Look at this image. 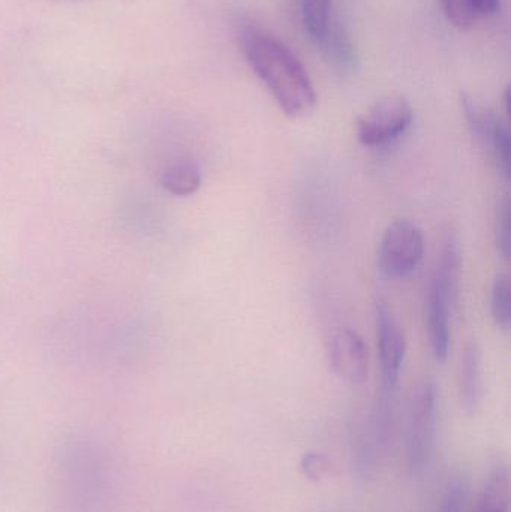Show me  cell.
I'll list each match as a JSON object with an SVG mask.
<instances>
[{"label": "cell", "mask_w": 511, "mask_h": 512, "mask_svg": "<svg viewBox=\"0 0 511 512\" xmlns=\"http://www.w3.org/2000/svg\"><path fill=\"white\" fill-rule=\"evenodd\" d=\"M54 489L60 512H114L119 504L116 457L90 435H69L54 451Z\"/></svg>", "instance_id": "cell-1"}, {"label": "cell", "mask_w": 511, "mask_h": 512, "mask_svg": "<svg viewBox=\"0 0 511 512\" xmlns=\"http://www.w3.org/2000/svg\"><path fill=\"white\" fill-rule=\"evenodd\" d=\"M470 498V484L465 478H450L444 489L438 512H464Z\"/></svg>", "instance_id": "cell-16"}, {"label": "cell", "mask_w": 511, "mask_h": 512, "mask_svg": "<svg viewBox=\"0 0 511 512\" xmlns=\"http://www.w3.org/2000/svg\"><path fill=\"white\" fill-rule=\"evenodd\" d=\"M425 237L410 221H395L384 231L378 249V264L386 276L402 279L410 276L422 264Z\"/></svg>", "instance_id": "cell-4"}, {"label": "cell", "mask_w": 511, "mask_h": 512, "mask_svg": "<svg viewBox=\"0 0 511 512\" xmlns=\"http://www.w3.org/2000/svg\"><path fill=\"white\" fill-rule=\"evenodd\" d=\"M462 108L473 134L491 150L498 173L506 182L510 180L511 171V137L506 123L473 96H461Z\"/></svg>", "instance_id": "cell-6"}, {"label": "cell", "mask_w": 511, "mask_h": 512, "mask_svg": "<svg viewBox=\"0 0 511 512\" xmlns=\"http://www.w3.org/2000/svg\"><path fill=\"white\" fill-rule=\"evenodd\" d=\"M510 221L511 204L510 198L506 195L498 203L497 215H495V242H497L498 252L506 259L510 258L511 249Z\"/></svg>", "instance_id": "cell-17"}, {"label": "cell", "mask_w": 511, "mask_h": 512, "mask_svg": "<svg viewBox=\"0 0 511 512\" xmlns=\"http://www.w3.org/2000/svg\"><path fill=\"white\" fill-rule=\"evenodd\" d=\"M300 471L309 481L321 483L329 478L330 472H332V462L326 454L311 451L300 460Z\"/></svg>", "instance_id": "cell-18"}, {"label": "cell", "mask_w": 511, "mask_h": 512, "mask_svg": "<svg viewBox=\"0 0 511 512\" xmlns=\"http://www.w3.org/2000/svg\"><path fill=\"white\" fill-rule=\"evenodd\" d=\"M329 360L338 378L350 385H362L368 378L369 352L357 331L342 328L329 343Z\"/></svg>", "instance_id": "cell-9"}, {"label": "cell", "mask_w": 511, "mask_h": 512, "mask_svg": "<svg viewBox=\"0 0 511 512\" xmlns=\"http://www.w3.org/2000/svg\"><path fill=\"white\" fill-rule=\"evenodd\" d=\"M378 354H380L381 376H383L384 393H393L398 385L404 366L407 343L405 336L386 301H378L377 312Z\"/></svg>", "instance_id": "cell-7"}, {"label": "cell", "mask_w": 511, "mask_h": 512, "mask_svg": "<svg viewBox=\"0 0 511 512\" xmlns=\"http://www.w3.org/2000/svg\"><path fill=\"white\" fill-rule=\"evenodd\" d=\"M440 5L447 20L456 29L468 30L476 23L477 18L474 17L465 0H440Z\"/></svg>", "instance_id": "cell-19"}, {"label": "cell", "mask_w": 511, "mask_h": 512, "mask_svg": "<svg viewBox=\"0 0 511 512\" xmlns=\"http://www.w3.org/2000/svg\"><path fill=\"white\" fill-rule=\"evenodd\" d=\"M300 6L306 32L321 44L332 26V0H300Z\"/></svg>", "instance_id": "cell-14"}, {"label": "cell", "mask_w": 511, "mask_h": 512, "mask_svg": "<svg viewBox=\"0 0 511 512\" xmlns=\"http://www.w3.org/2000/svg\"><path fill=\"white\" fill-rule=\"evenodd\" d=\"M453 304L455 303L431 280L426 294V328L432 355L438 363H446L449 358L452 342L450 309Z\"/></svg>", "instance_id": "cell-10"}, {"label": "cell", "mask_w": 511, "mask_h": 512, "mask_svg": "<svg viewBox=\"0 0 511 512\" xmlns=\"http://www.w3.org/2000/svg\"><path fill=\"white\" fill-rule=\"evenodd\" d=\"M468 8L473 12L474 17H489L494 15L500 8L501 0H465Z\"/></svg>", "instance_id": "cell-20"}, {"label": "cell", "mask_w": 511, "mask_h": 512, "mask_svg": "<svg viewBox=\"0 0 511 512\" xmlns=\"http://www.w3.org/2000/svg\"><path fill=\"white\" fill-rule=\"evenodd\" d=\"M437 385L426 379L414 388L408 411L407 457L413 474H422L431 465L437 445Z\"/></svg>", "instance_id": "cell-3"}, {"label": "cell", "mask_w": 511, "mask_h": 512, "mask_svg": "<svg viewBox=\"0 0 511 512\" xmlns=\"http://www.w3.org/2000/svg\"><path fill=\"white\" fill-rule=\"evenodd\" d=\"M413 122V108L404 96H389L357 120V138L366 147H383L398 140Z\"/></svg>", "instance_id": "cell-5"}, {"label": "cell", "mask_w": 511, "mask_h": 512, "mask_svg": "<svg viewBox=\"0 0 511 512\" xmlns=\"http://www.w3.org/2000/svg\"><path fill=\"white\" fill-rule=\"evenodd\" d=\"M161 183L174 197H189L201 188L203 173L194 159H177L165 168Z\"/></svg>", "instance_id": "cell-12"}, {"label": "cell", "mask_w": 511, "mask_h": 512, "mask_svg": "<svg viewBox=\"0 0 511 512\" xmlns=\"http://www.w3.org/2000/svg\"><path fill=\"white\" fill-rule=\"evenodd\" d=\"M491 312L495 324L503 330L511 327V286L510 277L500 274L495 279L491 291Z\"/></svg>", "instance_id": "cell-15"}, {"label": "cell", "mask_w": 511, "mask_h": 512, "mask_svg": "<svg viewBox=\"0 0 511 512\" xmlns=\"http://www.w3.org/2000/svg\"><path fill=\"white\" fill-rule=\"evenodd\" d=\"M459 399L462 409L468 415L479 411L483 399L482 354L479 345L468 343L462 351L461 367H459Z\"/></svg>", "instance_id": "cell-11"}, {"label": "cell", "mask_w": 511, "mask_h": 512, "mask_svg": "<svg viewBox=\"0 0 511 512\" xmlns=\"http://www.w3.org/2000/svg\"><path fill=\"white\" fill-rule=\"evenodd\" d=\"M243 53L252 71L269 90L282 113L302 117L317 104L314 84L296 54L275 36L261 30L243 35Z\"/></svg>", "instance_id": "cell-2"}, {"label": "cell", "mask_w": 511, "mask_h": 512, "mask_svg": "<svg viewBox=\"0 0 511 512\" xmlns=\"http://www.w3.org/2000/svg\"><path fill=\"white\" fill-rule=\"evenodd\" d=\"M510 472L504 465L497 466L486 480L474 512H509Z\"/></svg>", "instance_id": "cell-13"}, {"label": "cell", "mask_w": 511, "mask_h": 512, "mask_svg": "<svg viewBox=\"0 0 511 512\" xmlns=\"http://www.w3.org/2000/svg\"><path fill=\"white\" fill-rule=\"evenodd\" d=\"M390 393H384L372 414L368 427L354 448V469L362 480L371 478L386 453L392 433V409H390Z\"/></svg>", "instance_id": "cell-8"}]
</instances>
